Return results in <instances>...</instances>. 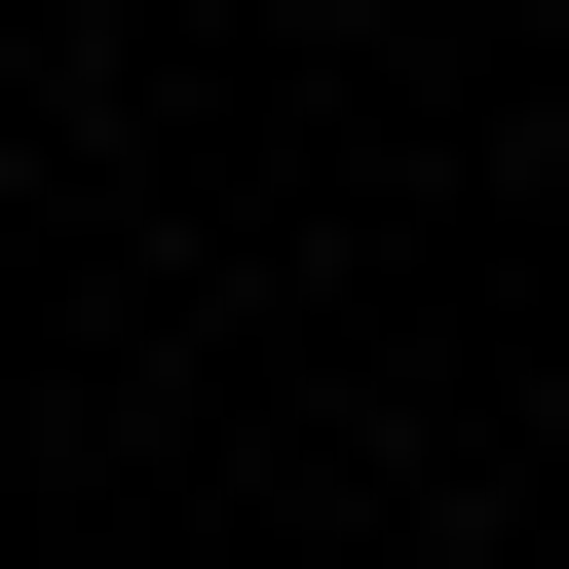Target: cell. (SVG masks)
I'll use <instances>...</instances> for the list:
<instances>
[]
</instances>
